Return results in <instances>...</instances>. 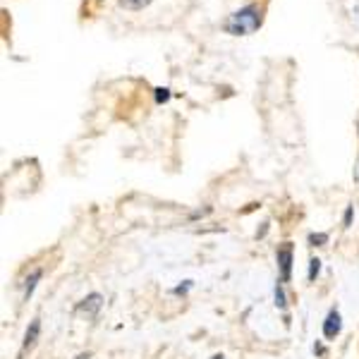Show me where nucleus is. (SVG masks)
<instances>
[{
  "mask_svg": "<svg viewBox=\"0 0 359 359\" xmlns=\"http://www.w3.org/2000/svg\"><path fill=\"white\" fill-rule=\"evenodd\" d=\"M262 27V10L257 5H247V8L237 10V13L225 22V32L233 36H245Z\"/></svg>",
  "mask_w": 359,
  "mask_h": 359,
  "instance_id": "obj_1",
  "label": "nucleus"
},
{
  "mask_svg": "<svg viewBox=\"0 0 359 359\" xmlns=\"http://www.w3.org/2000/svg\"><path fill=\"white\" fill-rule=\"evenodd\" d=\"M276 264H278V273H280L283 283H290L292 278V264H294V247L292 242H283L276 249Z\"/></svg>",
  "mask_w": 359,
  "mask_h": 359,
  "instance_id": "obj_2",
  "label": "nucleus"
},
{
  "mask_svg": "<svg viewBox=\"0 0 359 359\" xmlns=\"http://www.w3.org/2000/svg\"><path fill=\"white\" fill-rule=\"evenodd\" d=\"M340 331H343V316H340V311L333 306L326 314V318H323V338L335 340L340 335Z\"/></svg>",
  "mask_w": 359,
  "mask_h": 359,
  "instance_id": "obj_3",
  "label": "nucleus"
},
{
  "mask_svg": "<svg viewBox=\"0 0 359 359\" xmlns=\"http://www.w3.org/2000/svg\"><path fill=\"white\" fill-rule=\"evenodd\" d=\"M101 306H103V294L91 292L77 304V314H86V318H94L101 311Z\"/></svg>",
  "mask_w": 359,
  "mask_h": 359,
  "instance_id": "obj_4",
  "label": "nucleus"
},
{
  "mask_svg": "<svg viewBox=\"0 0 359 359\" xmlns=\"http://www.w3.org/2000/svg\"><path fill=\"white\" fill-rule=\"evenodd\" d=\"M39 333H41V318L36 316V318H32V323H29V328H27V333H25V340H22V352L32 350V347L36 345Z\"/></svg>",
  "mask_w": 359,
  "mask_h": 359,
  "instance_id": "obj_5",
  "label": "nucleus"
},
{
  "mask_svg": "<svg viewBox=\"0 0 359 359\" xmlns=\"http://www.w3.org/2000/svg\"><path fill=\"white\" fill-rule=\"evenodd\" d=\"M43 278V271L41 269H34L32 273L27 276V280H25V299H29L34 294V290H36V285H39V280Z\"/></svg>",
  "mask_w": 359,
  "mask_h": 359,
  "instance_id": "obj_6",
  "label": "nucleus"
},
{
  "mask_svg": "<svg viewBox=\"0 0 359 359\" xmlns=\"http://www.w3.org/2000/svg\"><path fill=\"white\" fill-rule=\"evenodd\" d=\"M273 299H276V306L280 311H285L287 309V294H285V285H283V280H278L276 283V287H273Z\"/></svg>",
  "mask_w": 359,
  "mask_h": 359,
  "instance_id": "obj_7",
  "label": "nucleus"
},
{
  "mask_svg": "<svg viewBox=\"0 0 359 359\" xmlns=\"http://www.w3.org/2000/svg\"><path fill=\"white\" fill-rule=\"evenodd\" d=\"M318 273H321V259H318V257H311V259H309V271H306V280L314 283L316 278H318Z\"/></svg>",
  "mask_w": 359,
  "mask_h": 359,
  "instance_id": "obj_8",
  "label": "nucleus"
},
{
  "mask_svg": "<svg viewBox=\"0 0 359 359\" xmlns=\"http://www.w3.org/2000/svg\"><path fill=\"white\" fill-rule=\"evenodd\" d=\"M151 0H120V5L127 10H144Z\"/></svg>",
  "mask_w": 359,
  "mask_h": 359,
  "instance_id": "obj_9",
  "label": "nucleus"
},
{
  "mask_svg": "<svg viewBox=\"0 0 359 359\" xmlns=\"http://www.w3.org/2000/svg\"><path fill=\"white\" fill-rule=\"evenodd\" d=\"M328 242V235L326 233H311L309 235V245L311 247H323Z\"/></svg>",
  "mask_w": 359,
  "mask_h": 359,
  "instance_id": "obj_10",
  "label": "nucleus"
},
{
  "mask_svg": "<svg viewBox=\"0 0 359 359\" xmlns=\"http://www.w3.org/2000/svg\"><path fill=\"white\" fill-rule=\"evenodd\" d=\"M352 216H355V206H347L345 208V218H343L345 228H350V225H352Z\"/></svg>",
  "mask_w": 359,
  "mask_h": 359,
  "instance_id": "obj_11",
  "label": "nucleus"
},
{
  "mask_svg": "<svg viewBox=\"0 0 359 359\" xmlns=\"http://www.w3.org/2000/svg\"><path fill=\"white\" fill-rule=\"evenodd\" d=\"M168 98H170V94H168V89H156V101H158V103H165Z\"/></svg>",
  "mask_w": 359,
  "mask_h": 359,
  "instance_id": "obj_12",
  "label": "nucleus"
},
{
  "mask_svg": "<svg viewBox=\"0 0 359 359\" xmlns=\"http://www.w3.org/2000/svg\"><path fill=\"white\" fill-rule=\"evenodd\" d=\"M189 287H192V280H184V285H177L172 292H175V294H187Z\"/></svg>",
  "mask_w": 359,
  "mask_h": 359,
  "instance_id": "obj_13",
  "label": "nucleus"
},
{
  "mask_svg": "<svg viewBox=\"0 0 359 359\" xmlns=\"http://www.w3.org/2000/svg\"><path fill=\"white\" fill-rule=\"evenodd\" d=\"M74 359H91V357H89V352H82V355H77Z\"/></svg>",
  "mask_w": 359,
  "mask_h": 359,
  "instance_id": "obj_14",
  "label": "nucleus"
},
{
  "mask_svg": "<svg viewBox=\"0 0 359 359\" xmlns=\"http://www.w3.org/2000/svg\"><path fill=\"white\" fill-rule=\"evenodd\" d=\"M211 359H225V357H223V355H213Z\"/></svg>",
  "mask_w": 359,
  "mask_h": 359,
  "instance_id": "obj_15",
  "label": "nucleus"
}]
</instances>
